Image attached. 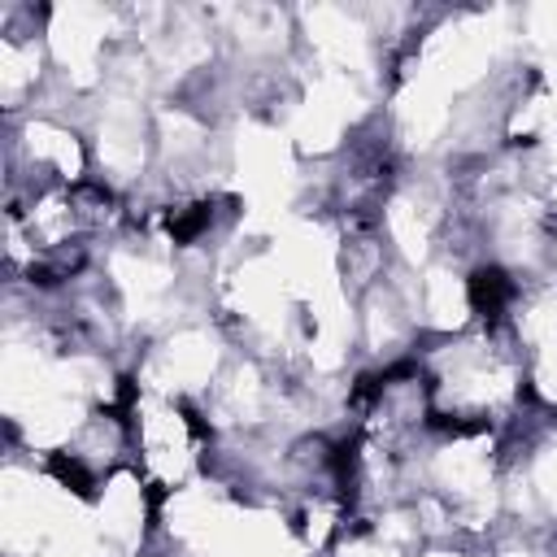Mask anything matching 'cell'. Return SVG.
I'll use <instances>...</instances> for the list:
<instances>
[{
	"label": "cell",
	"mask_w": 557,
	"mask_h": 557,
	"mask_svg": "<svg viewBox=\"0 0 557 557\" xmlns=\"http://www.w3.org/2000/svg\"><path fill=\"white\" fill-rule=\"evenodd\" d=\"M426 379L435 426L509 431L531 409L527 357L505 322H474L453 335H426L413 348Z\"/></svg>",
	"instance_id": "1"
},
{
	"label": "cell",
	"mask_w": 557,
	"mask_h": 557,
	"mask_svg": "<svg viewBox=\"0 0 557 557\" xmlns=\"http://www.w3.org/2000/svg\"><path fill=\"white\" fill-rule=\"evenodd\" d=\"M122 409L131 426V466L157 487V496H170L209 474L213 431L196 400L131 379Z\"/></svg>",
	"instance_id": "2"
}]
</instances>
